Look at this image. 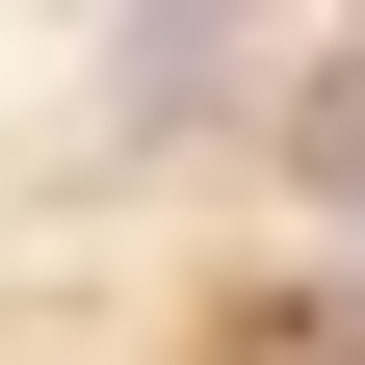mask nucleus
Returning <instances> with one entry per match:
<instances>
[{
	"instance_id": "obj_1",
	"label": "nucleus",
	"mask_w": 365,
	"mask_h": 365,
	"mask_svg": "<svg viewBox=\"0 0 365 365\" xmlns=\"http://www.w3.org/2000/svg\"><path fill=\"white\" fill-rule=\"evenodd\" d=\"M287 157H313V182L365 209V53H313V105H287Z\"/></svg>"
}]
</instances>
